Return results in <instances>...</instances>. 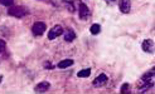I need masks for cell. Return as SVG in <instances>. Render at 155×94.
I'll list each match as a JSON object with an SVG mask.
<instances>
[{"label":"cell","mask_w":155,"mask_h":94,"mask_svg":"<svg viewBox=\"0 0 155 94\" xmlns=\"http://www.w3.org/2000/svg\"><path fill=\"white\" fill-rule=\"evenodd\" d=\"M120 93L121 94H125V93H130V84L125 83L121 85V89H120Z\"/></svg>","instance_id":"15"},{"label":"cell","mask_w":155,"mask_h":94,"mask_svg":"<svg viewBox=\"0 0 155 94\" xmlns=\"http://www.w3.org/2000/svg\"><path fill=\"white\" fill-rule=\"evenodd\" d=\"M8 14H9L10 17H14V18H24L25 15L29 14V10L21 5H14V6L9 8Z\"/></svg>","instance_id":"2"},{"label":"cell","mask_w":155,"mask_h":94,"mask_svg":"<svg viewBox=\"0 0 155 94\" xmlns=\"http://www.w3.org/2000/svg\"><path fill=\"white\" fill-rule=\"evenodd\" d=\"M44 68H48V69H52V68H53V65H51V64H49V63H45V64H44Z\"/></svg>","instance_id":"18"},{"label":"cell","mask_w":155,"mask_h":94,"mask_svg":"<svg viewBox=\"0 0 155 94\" xmlns=\"http://www.w3.org/2000/svg\"><path fill=\"white\" fill-rule=\"evenodd\" d=\"M2 79H3V77H2V75H0V82H2Z\"/></svg>","instance_id":"19"},{"label":"cell","mask_w":155,"mask_h":94,"mask_svg":"<svg viewBox=\"0 0 155 94\" xmlns=\"http://www.w3.org/2000/svg\"><path fill=\"white\" fill-rule=\"evenodd\" d=\"M73 60L72 59H64V60H62L58 63V68L61 69H64V68H68V67H72L73 65Z\"/></svg>","instance_id":"12"},{"label":"cell","mask_w":155,"mask_h":94,"mask_svg":"<svg viewBox=\"0 0 155 94\" xmlns=\"http://www.w3.org/2000/svg\"><path fill=\"white\" fill-rule=\"evenodd\" d=\"M5 46H6V43H5V40H3V39H0V53H3V52H4Z\"/></svg>","instance_id":"17"},{"label":"cell","mask_w":155,"mask_h":94,"mask_svg":"<svg viewBox=\"0 0 155 94\" xmlns=\"http://www.w3.org/2000/svg\"><path fill=\"white\" fill-rule=\"evenodd\" d=\"M62 34H63V28H62L61 25H54L48 33V39L49 40H54L56 38L61 36Z\"/></svg>","instance_id":"5"},{"label":"cell","mask_w":155,"mask_h":94,"mask_svg":"<svg viewBox=\"0 0 155 94\" xmlns=\"http://www.w3.org/2000/svg\"><path fill=\"white\" fill-rule=\"evenodd\" d=\"M45 29H47V25H45V23L43 21H35L33 27H32V33L35 35V36H41L44 34Z\"/></svg>","instance_id":"3"},{"label":"cell","mask_w":155,"mask_h":94,"mask_svg":"<svg viewBox=\"0 0 155 94\" xmlns=\"http://www.w3.org/2000/svg\"><path fill=\"white\" fill-rule=\"evenodd\" d=\"M154 74H155L154 69H150L149 72H146L140 78V80H139V83H137V88L141 93L148 92L149 89L153 88V85H154Z\"/></svg>","instance_id":"1"},{"label":"cell","mask_w":155,"mask_h":94,"mask_svg":"<svg viewBox=\"0 0 155 94\" xmlns=\"http://www.w3.org/2000/svg\"><path fill=\"white\" fill-rule=\"evenodd\" d=\"M90 31H91V34H92V35H97L100 31H101V25H100V24H94V25H91Z\"/></svg>","instance_id":"14"},{"label":"cell","mask_w":155,"mask_h":94,"mask_svg":"<svg viewBox=\"0 0 155 94\" xmlns=\"http://www.w3.org/2000/svg\"><path fill=\"white\" fill-rule=\"evenodd\" d=\"M63 33H64V42H67V43H71L76 39V33L71 28L63 30Z\"/></svg>","instance_id":"10"},{"label":"cell","mask_w":155,"mask_h":94,"mask_svg":"<svg viewBox=\"0 0 155 94\" xmlns=\"http://www.w3.org/2000/svg\"><path fill=\"white\" fill-rule=\"evenodd\" d=\"M119 8H120L121 13L127 14L131 9V2L130 0H119Z\"/></svg>","instance_id":"7"},{"label":"cell","mask_w":155,"mask_h":94,"mask_svg":"<svg viewBox=\"0 0 155 94\" xmlns=\"http://www.w3.org/2000/svg\"><path fill=\"white\" fill-rule=\"evenodd\" d=\"M108 2H115V0H108Z\"/></svg>","instance_id":"20"},{"label":"cell","mask_w":155,"mask_h":94,"mask_svg":"<svg viewBox=\"0 0 155 94\" xmlns=\"http://www.w3.org/2000/svg\"><path fill=\"white\" fill-rule=\"evenodd\" d=\"M78 15H80V18L82 20H87L90 18V15H91L90 9L84 3H80L78 4Z\"/></svg>","instance_id":"4"},{"label":"cell","mask_w":155,"mask_h":94,"mask_svg":"<svg viewBox=\"0 0 155 94\" xmlns=\"http://www.w3.org/2000/svg\"><path fill=\"white\" fill-rule=\"evenodd\" d=\"M0 4L5 5V6H13L14 0H0Z\"/></svg>","instance_id":"16"},{"label":"cell","mask_w":155,"mask_h":94,"mask_svg":"<svg viewBox=\"0 0 155 94\" xmlns=\"http://www.w3.org/2000/svg\"><path fill=\"white\" fill-rule=\"evenodd\" d=\"M106 83H107V75L106 74H100L98 77H96V79L94 80V87H96V88H100V87H104V85H106Z\"/></svg>","instance_id":"6"},{"label":"cell","mask_w":155,"mask_h":94,"mask_svg":"<svg viewBox=\"0 0 155 94\" xmlns=\"http://www.w3.org/2000/svg\"><path fill=\"white\" fill-rule=\"evenodd\" d=\"M143 50L146 52V53H150L153 54L154 53V42L151 40V39H145V40L143 42Z\"/></svg>","instance_id":"9"},{"label":"cell","mask_w":155,"mask_h":94,"mask_svg":"<svg viewBox=\"0 0 155 94\" xmlns=\"http://www.w3.org/2000/svg\"><path fill=\"white\" fill-rule=\"evenodd\" d=\"M63 2H64L66 8H67V9L71 11V13H73V11L76 10V5L80 4L78 0H63Z\"/></svg>","instance_id":"11"},{"label":"cell","mask_w":155,"mask_h":94,"mask_svg":"<svg viewBox=\"0 0 155 94\" xmlns=\"http://www.w3.org/2000/svg\"><path fill=\"white\" fill-rule=\"evenodd\" d=\"M49 88H51V84L48 82H41L39 84L35 85L34 92L35 93H45V92L49 90Z\"/></svg>","instance_id":"8"},{"label":"cell","mask_w":155,"mask_h":94,"mask_svg":"<svg viewBox=\"0 0 155 94\" xmlns=\"http://www.w3.org/2000/svg\"><path fill=\"white\" fill-rule=\"evenodd\" d=\"M91 75V69L90 68H86V69H82L77 73V77L78 78H88Z\"/></svg>","instance_id":"13"}]
</instances>
